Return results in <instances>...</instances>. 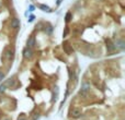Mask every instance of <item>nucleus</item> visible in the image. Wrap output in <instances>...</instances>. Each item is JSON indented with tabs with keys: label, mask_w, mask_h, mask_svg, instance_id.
<instances>
[{
	"label": "nucleus",
	"mask_w": 125,
	"mask_h": 120,
	"mask_svg": "<svg viewBox=\"0 0 125 120\" xmlns=\"http://www.w3.org/2000/svg\"><path fill=\"white\" fill-rule=\"evenodd\" d=\"M39 118H40V115H39V114H37V115H36V116H35V117H34V119H33V120H37V119H39Z\"/></svg>",
	"instance_id": "nucleus-16"
},
{
	"label": "nucleus",
	"mask_w": 125,
	"mask_h": 120,
	"mask_svg": "<svg viewBox=\"0 0 125 120\" xmlns=\"http://www.w3.org/2000/svg\"><path fill=\"white\" fill-rule=\"evenodd\" d=\"M23 57L25 59H32V57H33V50H32V48H29V47H25L23 49Z\"/></svg>",
	"instance_id": "nucleus-2"
},
{
	"label": "nucleus",
	"mask_w": 125,
	"mask_h": 120,
	"mask_svg": "<svg viewBox=\"0 0 125 120\" xmlns=\"http://www.w3.org/2000/svg\"><path fill=\"white\" fill-rule=\"evenodd\" d=\"M3 120H10V119H3Z\"/></svg>",
	"instance_id": "nucleus-19"
},
{
	"label": "nucleus",
	"mask_w": 125,
	"mask_h": 120,
	"mask_svg": "<svg viewBox=\"0 0 125 120\" xmlns=\"http://www.w3.org/2000/svg\"><path fill=\"white\" fill-rule=\"evenodd\" d=\"M34 19H35V17H34V15H30V17H29V19H28V22H29V23H31V22H33V21H34Z\"/></svg>",
	"instance_id": "nucleus-14"
},
{
	"label": "nucleus",
	"mask_w": 125,
	"mask_h": 120,
	"mask_svg": "<svg viewBox=\"0 0 125 120\" xmlns=\"http://www.w3.org/2000/svg\"><path fill=\"white\" fill-rule=\"evenodd\" d=\"M10 26L12 28H14V30L19 28V26H20V20L18 19V17H13V19L11 20V22H10Z\"/></svg>",
	"instance_id": "nucleus-5"
},
{
	"label": "nucleus",
	"mask_w": 125,
	"mask_h": 120,
	"mask_svg": "<svg viewBox=\"0 0 125 120\" xmlns=\"http://www.w3.org/2000/svg\"><path fill=\"white\" fill-rule=\"evenodd\" d=\"M68 33H69V27H68V26H66V27H65V30H64V33H62V37H67Z\"/></svg>",
	"instance_id": "nucleus-12"
},
{
	"label": "nucleus",
	"mask_w": 125,
	"mask_h": 120,
	"mask_svg": "<svg viewBox=\"0 0 125 120\" xmlns=\"http://www.w3.org/2000/svg\"><path fill=\"white\" fill-rule=\"evenodd\" d=\"M71 17H73V14H71V12H67L66 15H65V22H66V23L70 22L71 21Z\"/></svg>",
	"instance_id": "nucleus-9"
},
{
	"label": "nucleus",
	"mask_w": 125,
	"mask_h": 120,
	"mask_svg": "<svg viewBox=\"0 0 125 120\" xmlns=\"http://www.w3.org/2000/svg\"><path fill=\"white\" fill-rule=\"evenodd\" d=\"M37 7H39V9H40V10L44 11V12H47V13L53 12V10H52V9H51L48 6H46V4H42V3H41V4H39V6H37Z\"/></svg>",
	"instance_id": "nucleus-8"
},
{
	"label": "nucleus",
	"mask_w": 125,
	"mask_h": 120,
	"mask_svg": "<svg viewBox=\"0 0 125 120\" xmlns=\"http://www.w3.org/2000/svg\"><path fill=\"white\" fill-rule=\"evenodd\" d=\"M62 0H57V6H59V4L62 3Z\"/></svg>",
	"instance_id": "nucleus-17"
},
{
	"label": "nucleus",
	"mask_w": 125,
	"mask_h": 120,
	"mask_svg": "<svg viewBox=\"0 0 125 120\" xmlns=\"http://www.w3.org/2000/svg\"><path fill=\"white\" fill-rule=\"evenodd\" d=\"M35 46V37L33 35H31L28 38V42H26V47L29 48H33Z\"/></svg>",
	"instance_id": "nucleus-6"
},
{
	"label": "nucleus",
	"mask_w": 125,
	"mask_h": 120,
	"mask_svg": "<svg viewBox=\"0 0 125 120\" xmlns=\"http://www.w3.org/2000/svg\"><path fill=\"white\" fill-rule=\"evenodd\" d=\"M4 77H6V73L0 71V82H2V80H4Z\"/></svg>",
	"instance_id": "nucleus-13"
},
{
	"label": "nucleus",
	"mask_w": 125,
	"mask_h": 120,
	"mask_svg": "<svg viewBox=\"0 0 125 120\" xmlns=\"http://www.w3.org/2000/svg\"><path fill=\"white\" fill-rule=\"evenodd\" d=\"M35 10V7L33 6V4H30V6H29V11H31V12H33V11Z\"/></svg>",
	"instance_id": "nucleus-15"
},
{
	"label": "nucleus",
	"mask_w": 125,
	"mask_h": 120,
	"mask_svg": "<svg viewBox=\"0 0 125 120\" xmlns=\"http://www.w3.org/2000/svg\"><path fill=\"white\" fill-rule=\"evenodd\" d=\"M7 88H8V87H7L6 83H4V82H3V83H2L1 85H0V93H4V92H6V90H7Z\"/></svg>",
	"instance_id": "nucleus-11"
},
{
	"label": "nucleus",
	"mask_w": 125,
	"mask_h": 120,
	"mask_svg": "<svg viewBox=\"0 0 125 120\" xmlns=\"http://www.w3.org/2000/svg\"><path fill=\"white\" fill-rule=\"evenodd\" d=\"M19 120H25V119H23V118H22V119H19Z\"/></svg>",
	"instance_id": "nucleus-18"
},
{
	"label": "nucleus",
	"mask_w": 125,
	"mask_h": 120,
	"mask_svg": "<svg viewBox=\"0 0 125 120\" xmlns=\"http://www.w3.org/2000/svg\"><path fill=\"white\" fill-rule=\"evenodd\" d=\"M82 115V110L79 107H73L70 110V117L71 118H79Z\"/></svg>",
	"instance_id": "nucleus-1"
},
{
	"label": "nucleus",
	"mask_w": 125,
	"mask_h": 120,
	"mask_svg": "<svg viewBox=\"0 0 125 120\" xmlns=\"http://www.w3.org/2000/svg\"><path fill=\"white\" fill-rule=\"evenodd\" d=\"M11 58H12V50L11 49H8L6 51V59L7 60H10Z\"/></svg>",
	"instance_id": "nucleus-10"
},
{
	"label": "nucleus",
	"mask_w": 125,
	"mask_h": 120,
	"mask_svg": "<svg viewBox=\"0 0 125 120\" xmlns=\"http://www.w3.org/2000/svg\"><path fill=\"white\" fill-rule=\"evenodd\" d=\"M114 47L115 48H119V49H124L125 48V43L123 39H117L114 44Z\"/></svg>",
	"instance_id": "nucleus-7"
},
{
	"label": "nucleus",
	"mask_w": 125,
	"mask_h": 120,
	"mask_svg": "<svg viewBox=\"0 0 125 120\" xmlns=\"http://www.w3.org/2000/svg\"><path fill=\"white\" fill-rule=\"evenodd\" d=\"M90 88H91V86H90V84L88 83V82H82V84H81V88H80V94H86L87 92H89L90 91Z\"/></svg>",
	"instance_id": "nucleus-3"
},
{
	"label": "nucleus",
	"mask_w": 125,
	"mask_h": 120,
	"mask_svg": "<svg viewBox=\"0 0 125 120\" xmlns=\"http://www.w3.org/2000/svg\"><path fill=\"white\" fill-rule=\"evenodd\" d=\"M62 48H64V51L66 52L67 55H71L73 54V47L70 46V44L68 43V42H64V44H62Z\"/></svg>",
	"instance_id": "nucleus-4"
},
{
	"label": "nucleus",
	"mask_w": 125,
	"mask_h": 120,
	"mask_svg": "<svg viewBox=\"0 0 125 120\" xmlns=\"http://www.w3.org/2000/svg\"><path fill=\"white\" fill-rule=\"evenodd\" d=\"M0 7H1V3H0Z\"/></svg>",
	"instance_id": "nucleus-20"
}]
</instances>
